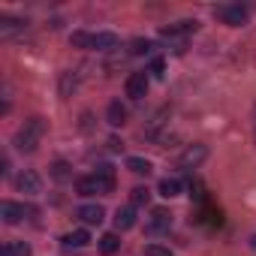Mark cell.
Listing matches in <instances>:
<instances>
[{"label":"cell","instance_id":"obj_12","mask_svg":"<svg viewBox=\"0 0 256 256\" xmlns=\"http://www.w3.org/2000/svg\"><path fill=\"white\" fill-rule=\"evenodd\" d=\"M96 244H100V253H102V256H112V253L120 250V238H118V232H106Z\"/></svg>","mask_w":256,"mask_h":256},{"label":"cell","instance_id":"obj_4","mask_svg":"<svg viewBox=\"0 0 256 256\" xmlns=\"http://www.w3.org/2000/svg\"><path fill=\"white\" fill-rule=\"evenodd\" d=\"M148 94V76L145 72H133L130 78H126V96L130 100H145Z\"/></svg>","mask_w":256,"mask_h":256},{"label":"cell","instance_id":"obj_24","mask_svg":"<svg viewBox=\"0 0 256 256\" xmlns=\"http://www.w3.org/2000/svg\"><path fill=\"white\" fill-rule=\"evenodd\" d=\"M145 256H175L169 247H160V244H148L145 247Z\"/></svg>","mask_w":256,"mask_h":256},{"label":"cell","instance_id":"obj_17","mask_svg":"<svg viewBox=\"0 0 256 256\" xmlns=\"http://www.w3.org/2000/svg\"><path fill=\"white\" fill-rule=\"evenodd\" d=\"M126 169L130 172H136V175H151V160H145V157H130L126 160Z\"/></svg>","mask_w":256,"mask_h":256},{"label":"cell","instance_id":"obj_15","mask_svg":"<svg viewBox=\"0 0 256 256\" xmlns=\"http://www.w3.org/2000/svg\"><path fill=\"white\" fill-rule=\"evenodd\" d=\"M94 48L96 52H112V48H118V36L114 34H94Z\"/></svg>","mask_w":256,"mask_h":256},{"label":"cell","instance_id":"obj_16","mask_svg":"<svg viewBox=\"0 0 256 256\" xmlns=\"http://www.w3.org/2000/svg\"><path fill=\"white\" fill-rule=\"evenodd\" d=\"M160 196H166V199L181 196V181H178V178H163V181H160Z\"/></svg>","mask_w":256,"mask_h":256},{"label":"cell","instance_id":"obj_25","mask_svg":"<svg viewBox=\"0 0 256 256\" xmlns=\"http://www.w3.org/2000/svg\"><path fill=\"white\" fill-rule=\"evenodd\" d=\"M52 175H54L58 181H66V178H70V166H66V163H54V166H52Z\"/></svg>","mask_w":256,"mask_h":256},{"label":"cell","instance_id":"obj_1","mask_svg":"<svg viewBox=\"0 0 256 256\" xmlns=\"http://www.w3.org/2000/svg\"><path fill=\"white\" fill-rule=\"evenodd\" d=\"M42 133H46V120H42V118L24 120V126L16 133V148L24 151V154H34L36 145H40V139H42Z\"/></svg>","mask_w":256,"mask_h":256},{"label":"cell","instance_id":"obj_27","mask_svg":"<svg viewBox=\"0 0 256 256\" xmlns=\"http://www.w3.org/2000/svg\"><path fill=\"white\" fill-rule=\"evenodd\" d=\"M253 247H256V238H253Z\"/></svg>","mask_w":256,"mask_h":256},{"label":"cell","instance_id":"obj_18","mask_svg":"<svg viewBox=\"0 0 256 256\" xmlns=\"http://www.w3.org/2000/svg\"><path fill=\"white\" fill-rule=\"evenodd\" d=\"M96 178L102 181V190H106V193L114 190V169H112V166H100V169H96Z\"/></svg>","mask_w":256,"mask_h":256},{"label":"cell","instance_id":"obj_7","mask_svg":"<svg viewBox=\"0 0 256 256\" xmlns=\"http://www.w3.org/2000/svg\"><path fill=\"white\" fill-rule=\"evenodd\" d=\"M76 193L78 196H96V193H106V190H102V181L96 175H84V178L76 181Z\"/></svg>","mask_w":256,"mask_h":256},{"label":"cell","instance_id":"obj_6","mask_svg":"<svg viewBox=\"0 0 256 256\" xmlns=\"http://www.w3.org/2000/svg\"><path fill=\"white\" fill-rule=\"evenodd\" d=\"M24 214H28V208L18 205V202H4V205H0V217H4V223H10V226L22 223Z\"/></svg>","mask_w":256,"mask_h":256},{"label":"cell","instance_id":"obj_3","mask_svg":"<svg viewBox=\"0 0 256 256\" xmlns=\"http://www.w3.org/2000/svg\"><path fill=\"white\" fill-rule=\"evenodd\" d=\"M205 157H208V148H205V145H190V148L178 157V166H181V169H196Z\"/></svg>","mask_w":256,"mask_h":256},{"label":"cell","instance_id":"obj_8","mask_svg":"<svg viewBox=\"0 0 256 256\" xmlns=\"http://www.w3.org/2000/svg\"><path fill=\"white\" fill-rule=\"evenodd\" d=\"M114 226L118 229H133L136 226V205H126L114 211Z\"/></svg>","mask_w":256,"mask_h":256},{"label":"cell","instance_id":"obj_2","mask_svg":"<svg viewBox=\"0 0 256 256\" xmlns=\"http://www.w3.org/2000/svg\"><path fill=\"white\" fill-rule=\"evenodd\" d=\"M214 18H220V22L229 24V28H241V24H247L250 12H247V6H241V4H220V6L214 10Z\"/></svg>","mask_w":256,"mask_h":256},{"label":"cell","instance_id":"obj_13","mask_svg":"<svg viewBox=\"0 0 256 256\" xmlns=\"http://www.w3.org/2000/svg\"><path fill=\"white\" fill-rule=\"evenodd\" d=\"M0 256H30V244L28 241H6Z\"/></svg>","mask_w":256,"mask_h":256},{"label":"cell","instance_id":"obj_10","mask_svg":"<svg viewBox=\"0 0 256 256\" xmlns=\"http://www.w3.org/2000/svg\"><path fill=\"white\" fill-rule=\"evenodd\" d=\"M169 226H172V214H169V211H163V208H157V211L151 214L148 232H169Z\"/></svg>","mask_w":256,"mask_h":256},{"label":"cell","instance_id":"obj_26","mask_svg":"<svg viewBox=\"0 0 256 256\" xmlns=\"http://www.w3.org/2000/svg\"><path fill=\"white\" fill-rule=\"evenodd\" d=\"M151 72H154L157 78H163V60H160V58H157V60L151 64Z\"/></svg>","mask_w":256,"mask_h":256},{"label":"cell","instance_id":"obj_14","mask_svg":"<svg viewBox=\"0 0 256 256\" xmlns=\"http://www.w3.org/2000/svg\"><path fill=\"white\" fill-rule=\"evenodd\" d=\"M64 244H66V247H84V244H90V232H88V229L66 232V235H64Z\"/></svg>","mask_w":256,"mask_h":256},{"label":"cell","instance_id":"obj_11","mask_svg":"<svg viewBox=\"0 0 256 256\" xmlns=\"http://www.w3.org/2000/svg\"><path fill=\"white\" fill-rule=\"evenodd\" d=\"M106 120L112 124V126H120V124H126V108L114 100V102H108V108H106Z\"/></svg>","mask_w":256,"mask_h":256},{"label":"cell","instance_id":"obj_5","mask_svg":"<svg viewBox=\"0 0 256 256\" xmlns=\"http://www.w3.org/2000/svg\"><path fill=\"white\" fill-rule=\"evenodd\" d=\"M16 184H18V190H22V193H28V196H36V193L42 190L40 175H36V172H30V169H24V172L16 178Z\"/></svg>","mask_w":256,"mask_h":256},{"label":"cell","instance_id":"obj_21","mask_svg":"<svg viewBox=\"0 0 256 256\" xmlns=\"http://www.w3.org/2000/svg\"><path fill=\"white\" fill-rule=\"evenodd\" d=\"M76 84H78L76 72H64V76H60V94H64V96H70V90H76Z\"/></svg>","mask_w":256,"mask_h":256},{"label":"cell","instance_id":"obj_20","mask_svg":"<svg viewBox=\"0 0 256 256\" xmlns=\"http://www.w3.org/2000/svg\"><path fill=\"white\" fill-rule=\"evenodd\" d=\"M12 30H24V22H18V18H0V34H4V36H10Z\"/></svg>","mask_w":256,"mask_h":256},{"label":"cell","instance_id":"obj_9","mask_svg":"<svg viewBox=\"0 0 256 256\" xmlns=\"http://www.w3.org/2000/svg\"><path fill=\"white\" fill-rule=\"evenodd\" d=\"M78 217L84 223H90V226H100L106 220V211H102V205H82L78 208Z\"/></svg>","mask_w":256,"mask_h":256},{"label":"cell","instance_id":"obj_22","mask_svg":"<svg viewBox=\"0 0 256 256\" xmlns=\"http://www.w3.org/2000/svg\"><path fill=\"white\" fill-rule=\"evenodd\" d=\"M151 48H154L151 40H133V42H130V54H148Z\"/></svg>","mask_w":256,"mask_h":256},{"label":"cell","instance_id":"obj_23","mask_svg":"<svg viewBox=\"0 0 256 256\" xmlns=\"http://www.w3.org/2000/svg\"><path fill=\"white\" fill-rule=\"evenodd\" d=\"M130 199H133V205H148V202H151V190H148V187H136V190L130 193Z\"/></svg>","mask_w":256,"mask_h":256},{"label":"cell","instance_id":"obj_19","mask_svg":"<svg viewBox=\"0 0 256 256\" xmlns=\"http://www.w3.org/2000/svg\"><path fill=\"white\" fill-rule=\"evenodd\" d=\"M70 42H72L76 48H94V34H88V30H76V34L70 36Z\"/></svg>","mask_w":256,"mask_h":256}]
</instances>
